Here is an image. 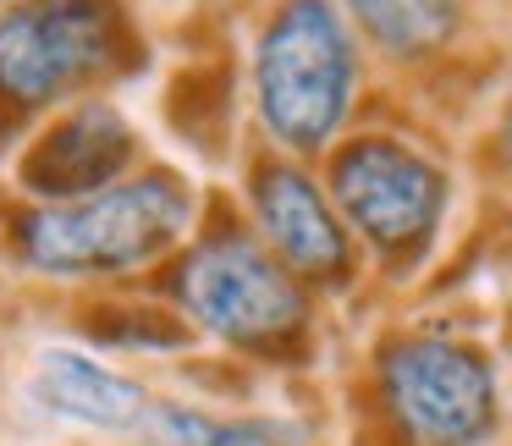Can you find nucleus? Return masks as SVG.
I'll use <instances>...</instances> for the list:
<instances>
[{
    "label": "nucleus",
    "instance_id": "nucleus-6",
    "mask_svg": "<svg viewBox=\"0 0 512 446\" xmlns=\"http://www.w3.org/2000/svg\"><path fill=\"white\" fill-rule=\"evenodd\" d=\"M336 204L380 248H408L430 237L446 204V177L402 144H353L336 160Z\"/></svg>",
    "mask_w": 512,
    "mask_h": 446
},
{
    "label": "nucleus",
    "instance_id": "nucleus-11",
    "mask_svg": "<svg viewBox=\"0 0 512 446\" xmlns=\"http://www.w3.org/2000/svg\"><path fill=\"white\" fill-rule=\"evenodd\" d=\"M138 435L155 446H276L281 441V430H270V424L215 419V413L182 408V402H149Z\"/></svg>",
    "mask_w": 512,
    "mask_h": 446
},
{
    "label": "nucleus",
    "instance_id": "nucleus-4",
    "mask_svg": "<svg viewBox=\"0 0 512 446\" xmlns=\"http://www.w3.org/2000/svg\"><path fill=\"white\" fill-rule=\"evenodd\" d=\"M182 303L226 342H281L303 325V292L276 259L243 237L204 243L182 265Z\"/></svg>",
    "mask_w": 512,
    "mask_h": 446
},
{
    "label": "nucleus",
    "instance_id": "nucleus-1",
    "mask_svg": "<svg viewBox=\"0 0 512 446\" xmlns=\"http://www.w3.org/2000/svg\"><path fill=\"white\" fill-rule=\"evenodd\" d=\"M259 111L292 149H314L336 133L353 94V45L325 0H287L259 39Z\"/></svg>",
    "mask_w": 512,
    "mask_h": 446
},
{
    "label": "nucleus",
    "instance_id": "nucleus-7",
    "mask_svg": "<svg viewBox=\"0 0 512 446\" xmlns=\"http://www.w3.org/2000/svg\"><path fill=\"white\" fill-rule=\"evenodd\" d=\"M34 397L39 408H50L56 419L89 424V430H116V435H138L149 413V391L133 380L111 375L105 364L72 353V347H45L34 358Z\"/></svg>",
    "mask_w": 512,
    "mask_h": 446
},
{
    "label": "nucleus",
    "instance_id": "nucleus-5",
    "mask_svg": "<svg viewBox=\"0 0 512 446\" xmlns=\"http://www.w3.org/2000/svg\"><path fill=\"white\" fill-rule=\"evenodd\" d=\"M386 391L397 419L430 446H468L496 419V380L485 358L441 336H413L391 347Z\"/></svg>",
    "mask_w": 512,
    "mask_h": 446
},
{
    "label": "nucleus",
    "instance_id": "nucleus-12",
    "mask_svg": "<svg viewBox=\"0 0 512 446\" xmlns=\"http://www.w3.org/2000/svg\"><path fill=\"white\" fill-rule=\"evenodd\" d=\"M501 144H507V160H512V105H507V127H501Z\"/></svg>",
    "mask_w": 512,
    "mask_h": 446
},
{
    "label": "nucleus",
    "instance_id": "nucleus-9",
    "mask_svg": "<svg viewBox=\"0 0 512 446\" xmlns=\"http://www.w3.org/2000/svg\"><path fill=\"white\" fill-rule=\"evenodd\" d=\"M127 149H133V133L122 116L105 105H83L39 144L23 177L45 199H72V193H94L100 182H111L127 166Z\"/></svg>",
    "mask_w": 512,
    "mask_h": 446
},
{
    "label": "nucleus",
    "instance_id": "nucleus-10",
    "mask_svg": "<svg viewBox=\"0 0 512 446\" xmlns=\"http://www.w3.org/2000/svg\"><path fill=\"white\" fill-rule=\"evenodd\" d=\"M347 6L397 56H419V50L441 45L457 23V0H347Z\"/></svg>",
    "mask_w": 512,
    "mask_h": 446
},
{
    "label": "nucleus",
    "instance_id": "nucleus-2",
    "mask_svg": "<svg viewBox=\"0 0 512 446\" xmlns=\"http://www.w3.org/2000/svg\"><path fill=\"white\" fill-rule=\"evenodd\" d=\"M188 226V193L171 177H133L94 199L56 204L23 221V248L45 270H127Z\"/></svg>",
    "mask_w": 512,
    "mask_h": 446
},
{
    "label": "nucleus",
    "instance_id": "nucleus-3",
    "mask_svg": "<svg viewBox=\"0 0 512 446\" xmlns=\"http://www.w3.org/2000/svg\"><path fill=\"white\" fill-rule=\"evenodd\" d=\"M116 56V12L105 0H34L0 17V89L12 100H56Z\"/></svg>",
    "mask_w": 512,
    "mask_h": 446
},
{
    "label": "nucleus",
    "instance_id": "nucleus-8",
    "mask_svg": "<svg viewBox=\"0 0 512 446\" xmlns=\"http://www.w3.org/2000/svg\"><path fill=\"white\" fill-rule=\"evenodd\" d=\"M254 210L265 237L276 243V254L287 259L292 270H309V276H336L347 265V237L336 226L331 204L314 193L309 177L287 166L259 171L254 182Z\"/></svg>",
    "mask_w": 512,
    "mask_h": 446
}]
</instances>
